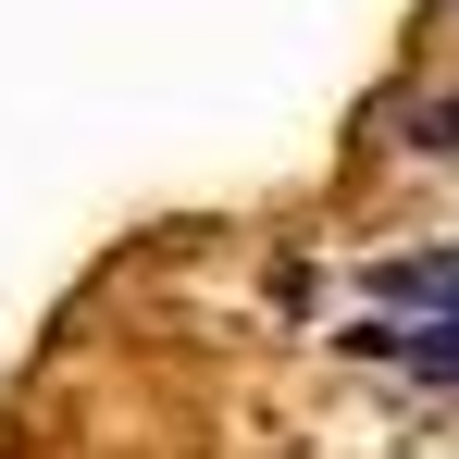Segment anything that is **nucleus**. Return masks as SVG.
I'll return each mask as SVG.
<instances>
[{"label":"nucleus","mask_w":459,"mask_h":459,"mask_svg":"<svg viewBox=\"0 0 459 459\" xmlns=\"http://www.w3.org/2000/svg\"><path fill=\"white\" fill-rule=\"evenodd\" d=\"M385 323H397V310H385ZM385 360H410L422 385H459V310H422V323H397V348H385Z\"/></svg>","instance_id":"1"},{"label":"nucleus","mask_w":459,"mask_h":459,"mask_svg":"<svg viewBox=\"0 0 459 459\" xmlns=\"http://www.w3.org/2000/svg\"><path fill=\"white\" fill-rule=\"evenodd\" d=\"M410 150H422V161H459V87L410 100Z\"/></svg>","instance_id":"2"}]
</instances>
